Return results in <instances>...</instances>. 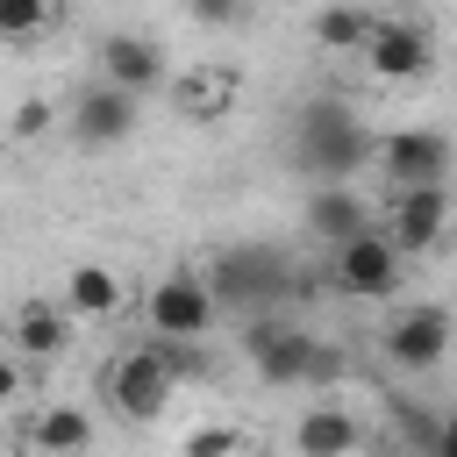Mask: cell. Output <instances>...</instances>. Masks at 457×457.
<instances>
[{
	"label": "cell",
	"instance_id": "obj_1",
	"mask_svg": "<svg viewBox=\"0 0 457 457\" xmlns=\"http://www.w3.org/2000/svg\"><path fill=\"white\" fill-rule=\"evenodd\" d=\"M293 157L314 186H343L350 171H364L378 157V136L343 107V100H314L300 121H293Z\"/></svg>",
	"mask_w": 457,
	"mask_h": 457
},
{
	"label": "cell",
	"instance_id": "obj_2",
	"mask_svg": "<svg viewBox=\"0 0 457 457\" xmlns=\"http://www.w3.org/2000/svg\"><path fill=\"white\" fill-rule=\"evenodd\" d=\"M171 364H164V350L157 343H136V350H121L107 371H100V393L114 400V414H129V421H157L164 407H171Z\"/></svg>",
	"mask_w": 457,
	"mask_h": 457
},
{
	"label": "cell",
	"instance_id": "obj_3",
	"mask_svg": "<svg viewBox=\"0 0 457 457\" xmlns=\"http://www.w3.org/2000/svg\"><path fill=\"white\" fill-rule=\"evenodd\" d=\"M243 357H250V371H257L264 386H300V378H314V357H321V343H314L300 321L257 314V321L243 328Z\"/></svg>",
	"mask_w": 457,
	"mask_h": 457
},
{
	"label": "cell",
	"instance_id": "obj_4",
	"mask_svg": "<svg viewBox=\"0 0 457 457\" xmlns=\"http://www.w3.org/2000/svg\"><path fill=\"white\" fill-rule=\"evenodd\" d=\"M207 286H214V300H228V307H271V300L286 293V257L264 250V243H228V250L207 264Z\"/></svg>",
	"mask_w": 457,
	"mask_h": 457
},
{
	"label": "cell",
	"instance_id": "obj_5",
	"mask_svg": "<svg viewBox=\"0 0 457 457\" xmlns=\"http://www.w3.org/2000/svg\"><path fill=\"white\" fill-rule=\"evenodd\" d=\"M328 278H336L350 300H386V293L400 286V243H393L386 228H357L350 243H336Z\"/></svg>",
	"mask_w": 457,
	"mask_h": 457
},
{
	"label": "cell",
	"instance_id": "obj_6",
	"mask_svg": "<svg viewBox=\"0 0 457 457\" xmlns=\"http://www.w3.org/2000/svg\"><path fill=\"white\" fill-rule=\"evenodd\" d=\"M214 307L221 300H214V286L200 271H171V278L150 286V328L171 336V343H200L214 328Z\"/></svg>",
	"mask_w": 457,
	"mask_h": 457
},
{
	"label": "cell",
	"instance_id": "obj_7",
	"mask_svg": "<svg viewBox=\"0 0 457 457\" xmlns=\"http://www.w3.org/2000/svg\"><path fill=\"white\" fill-rule=\"evenodd\" d=\"M457 343V328H450V307H400L393 321H386V357L400 364V371H428V364H443V350Z\"/></svg>",
	"mask_w": 457,
	"mask_h": 457
},
{
	"label": "cell",
	"instance_id": "obj_8",
	"mask_svg": "<svg viewBox=\"0 0 457 457\" xmlns=\"http://www.w3.org/2000/svg\"><path fill=\"white\" fill-rule=\"evenodd\" d=\"M443 228H450V186H393V221H386V236L400 243V257L436 250Z\"/></svg>",
	"mask_w": 457,
	"mask_h": 457
},
{
	"label": "cell",
	"instance_id": "obj_9",
	"mask_svg": "<svg viewBox=\"0 0 457 457\" xmlns=\"http://www.w3.org/2000/svg\"><path fill=\"white\" fill-rule=\"evenodd\" d=\"M64 129H71V143H86V150H114L129 129H136V93H121V86H86L79 100H71V114H64Z\"/></svg>",
	"mask_w": 457,
	"mask_h": 457
},
{
	"label": "cell",
	"instance_id": "obj_10",
	"mask_svg": "<svg viewBox=\"0 0 457 457\" xmlns=\"http://www.w3.org/2000/svg\"><path fill=\"white\" fill-rule=\"evenodd\" d=\"M364 64H371V79H421L428 64H436V43H428V29L421 21H386L378 14V29H371V43H364Z\"/></svg>",
	"mask_w": 457,
	"mask_h": 457
},
{
	"label": "cell",
	"instance_id": "obj_11",
	"mask_svg": "<svg viewBox=\"0 0 457 457\" xmlns=\"http://www.w3.org/2000/svg\"><path fill=\"white\" fill-rule=\"evenodd\" d=\"M100 79L143 100L150 86H164V79H171V64H164V50H157L150 36H136V29H114V36H100Z\"/></svg>",
	"mask_w": 457,
	"mask_h": 457
},
{
	"label": "cell",
	"instance_id": "obj_12",
	"mask_svg": "<svg viewBox=\"0 0 457 457\" xmlns=\"http://www.w3.org/2000/svg\"><path fill=\"white\" fill-rule=\"evenodd\" d=\"M378 164L393 171V186H443V171H450V136H436V129H393V136L378 143Z\"/></svg>",
	"mask_w": 457,
	"mask_h": 457
},
{
	"label": "cell",
	"instance_id": "obj_13",
	"mask_svg": "<svg viewBox=\"0 0 457 457\" xmlns=\"http://www.w3.org/2000/svg\"><path fill=\"white\" fill-rule=\"evenodd\" d=\"M7 343H14L21 357H64V343H71V307H64L57 293L21 300V307L7 314Z\"/></svg>",
	"mask_w": 457,
	"mask_h": 457
},
{
	"label": "cell",
	"instance_id": "obj_14",
	"mask_svg": "<svg viewBox=\"0 0 457 457\" xmlns=\"http://www.w3.org/2000/svg\"><path fill=\"white\" fill-rule=\"evenodd\" d=\"M236 93H243V71H236V64H193V71L171 79V100H179L186 121H214V114H228Z\"/></svg>",
	"mask_w": 457,
	"mask_h": 457
},
{
	"label": "cell",
	"instance_id": "obj_15",
	"mask_svg": "<svg viewBox=\"0 0 457 457\" xmlns=\"http://www.w3.org/2000/svg\"><path fill=\"white\" fill-rule=\"evenodd\" d=\"M307 228H314L321 243H350L357 228H371V207L350 193V179H343V186H314V193H307Z\"/></svg>",
	"mask_w": 457,
	"mask_h": 457
},
{
	"label": "cell",
	"instance_id": "obj_16",
	"mask_svg": "<svg viewBox=\"0 0 457 457\" xmlns=\"http://www.w3.org/2000/svg\"><path fill=\"white\" fill-rule=\"evenodd\" d=\"M293 450H300V457H350V450H357V421H350V407H336V400L307 407L300 428H293Z\"/></svg>",
	"mask_w": 457,
	"mask_h": 457
},
{
	"label": "cell",
	"instance_id": "obj_17",
	"mask_svg": "<svg viewBox=\"0 0 457 457\" xmlns=\"http://www.w3.org/2000/svg\"><path fill=\"white\" fill-rule=\"evenodd\" d=\"M371 29H378V14L357 7V0H328V7L314 14V43H321L328 57H364Z\"/></svg>",
	"mask_w": 457,
	"mask_h": 457
},
{
	"label": "cell",
	"instance_id": "obj_18",
	"mask_svg": "<svg viewBox=\"0 0 457 457\" xmlns=\"http://www.w3.org/2000/svg\"><path fill=\"white\" fill-rule=\"evenodd\" d=\"M57 300L71 314H86V321H107V314H121V278L107 264H71L64 286H57Z\"/></svg>",
	"mask_w": 457,
	"mask_h": 457
},
{
	"label": "cell",
	"instance_id": "obj_19",
	"mask_svg": "<svg viewBox=\"0 0 457 457\" xmlns=\"http://www.w3.org/2000/svg\"><path fill=\"white\" fill-rule=\"evenodd\" d=\"M29 443H36L43 457H86V450H93V414H86V407H71V400H57V407H43V414H36Z\"/></svg>",
	"mask_w": 457,
	"mask_h": 457
},
{
	"label": "cell",
	"instance_id": "obj_20",
	"mask_svg": "<svg viewBox=\"0 0 457 457\" xmlns=\"http://www.w3.org/2000/svg\"><path fill=\"white\" fill-rule=\"evenodd\" d=\"M57 14L64 0H0V43H36Z\"/></svg>",
	"mask_w": 457,
	"mask_h": 457
},
{
	"label": "cell",
	"instance_id": "obj_21",
	"mask_svg": "<svg viewBox=\"0 0 457 457\" xmlns=\"http://www.w3.org/2000/svg\"><path fill=\"white\" fill-rule=\"evenodd\" d=\"M179 457H243V428L207 421V428H193V436H186V450H179Z\"/></svg>",
	"mask_w": 457,
	"mask_h": 457
},
{
	"label": "cell",
	"instance_id": "obj_22",
	"mask_svg": "<svg viewBox=\"0 0 457 457\" xmlns=\"http://www.w3.org/2000/svg\"><path fill=\"white\" fill-rule=\"evenodd\" d=\"M50 129H57V107H50L43 93H29V100L14 107V121H7V136H14V143H36V136H50Z\"/></svg>",
	"mask_w": 457,
	"mask_h": 457
},
{
	"label": "cell",
	"instance_id": "obj_23",
	"mask_svg": "<svg viewBox=\"0 0 457 457\" xmlns=\"http://www.w3.org/2000/svg\"><path fill=\"white\" fill-rule=\"evenodd\" d=\"M186 14H193V21H207V29H236L250 7H243V0H186Z\"/></svg>",
	"mask_w": 457,
	"mask_h": 457
},
{
	"label": "cell",
	"instance_id": "obj_24",
	"mask_svg": "<svg viewBox=\"0 0 457 457\" xmlns=\"http://www.w3.org/2000/svg\"><path fill=\"white\" fill-rule=\"evenodd\" d=\"M14 393H21V371H14V357H7V350H0V407H7V400H14Z\"/></svg>",
	"mask_w": 457,
	"mask_h": 457
},
{
	"label": "cell",
	"instance_id": "obj_25",
	"mask_svg": "<svg viewBox=\"0 0 457 457\" xmlns=\"http://www.w3.org/2000/svg\"><path fill=\"white\" fill-rule=\"evenodd\" d=\"M428 457H457V414H443V428H436V450Z\"/></svg>",
	"mask_w": 457,
	"mask_h": 457
}]
</instances>
